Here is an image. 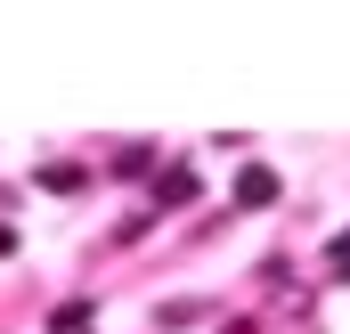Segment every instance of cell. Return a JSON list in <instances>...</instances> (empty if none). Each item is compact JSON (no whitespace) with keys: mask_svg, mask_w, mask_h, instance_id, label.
Segmentation results:
<instances>
[{"mask_svg":"<svg viewBox=\"0 0 350 334\" xmlns=\"http://www.w3.org/2000/svg\"><path fill=\"white\" fill-rule=\"evenodd\" d=\"M155 164V155H147V147H122V155H114V171H106V179H139V171Z\"/></svg>","mask_w":350,"mask_h":334,"instance_id":"5b68a950","label":"cell"},{"mask_svg":"<svg viewBox=\"0 0 350 334\" xmlns=\"http://www.w3.org/2000/svg\"><path fill=\"white\" fill-rule=\"evenodd\" d=\"M277 196H285V179H277L269 164H245V171H237V212H269Z\"/></svg>","mask_w":350,"mask_h":334,"instance_id":"7a4b0ae2","label":"cell"},{"mask_svg":"<svg viewBox=\"0 0 350 334\" xmlns=\"http://www.w3.org/2000/svg\"><path fill=\"white\" fill-rule=\"evenodd\" d=\"M90 171L82 164H41V188H49V196H74V188H82Z\"/></svg>","mask_w":350,"mask_h":334,"instance_id":"277c9868","label":"cell"},{"mask_svg":"<svg viewBox=\"0 0 350 334\" xmlns=\"http://www.w3.org/2000/svg\"><path fill=\"white\" fill-rule=\"evenodd\" d=\"M196 196H204V171L196 164H163L155 171V212H187Z\"/></svg>","mask_w":350,"mask_h":334,"instance_id":"6da1fadb","label":"cell"},{"mask_svg":"<svg viewBox=\"0 0 350 334\" xmlns=\"http://www.w3.org/2000/svg\"><path fill=\"white\" fill-rule=\"evenodd\" d=\"M90 318H98V302H57V310H49L57 334H90Z\"/></svg>","mask_w":350,"mask_h":334,"instance_id":"3957f363","label":"cell"},{"mask_svg":"<svg viewBox=\"0 0 350 334\" xmlns=\"http://www.w3.org/2000/svg\"><path fill=\"white\" fill-rule=\"evenodd\" d=\"M8 253H16V229H8V220H0V261H8Z\"/></svg>","mask_w":350,"mask_h":334,"instance_id":"ba28073f","label":"cell"},{"mask_svg":"<svg viewBox=\"0 0 350 334\" xmlns=\"http://www.w3.org/2000/svg\"><path fill=\"white\" fill-rule=\"evenodd\" d=\"M196 318H204L196 302H163V310H155V326H196Z\"/></svg>","mask_w":350,"mask_h":334,"instance_id":"8992f818","label":"cell"},{"mask_svg":"<svg viewBox=\"0 0 350 334\" xmlns=\"http://www.w3.org/2000/svg\"><path fill=\"white\" fill-rule=\"evenodd\" d=\"M326 261H334V269H342V277H350V229H342V237H334V245H326Z\"/></svg>","mask_w":350,"mask_h":334,"instance_id":"52a82bcc","label":"cell"}]
</instances>
